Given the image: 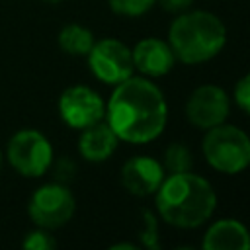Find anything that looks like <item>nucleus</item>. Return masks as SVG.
Wrapping results in <instances>:
<instances>
[{
  "instance_id": "f257e3e1",
  "label": "nucleus",
  "mask_w": 250,
  "mask_h": 250,
  "mask_svg": "<svg viewBox=\"0 0 250 250\" xmlns=\"http://www.w3.org/2000/svg\"><path fill=\"white\" fill-rule=\"evenodd\" d=\"M107 125L119 141L146 145L162 135L168 121V104L162 90L148 78L131 76L113 86L105 104Z\"/></svg>"
},
{
  "instance_id": "423d86ee",
  "label": "nucleus",
  "mask_w": 250,
  "mask_h": 250,
  "mask_svg": "<svg viewBox=\"0 0 250 250\" xmlns=\"http://www.w3.org/2000/svg\"><path fill=\"white\" fill-rule=\"evenodd\" d=\"M76 209L72 191L64 184H45L37 188L27 203V213L35 227L55 230L66 225Z\"/></svg>"
},
{
  "instance_id": "9d476101",
  "label": "nucleus",
  "mask_w": 250,
  "mask_h": 250,
  "mask_svg": "<svg viewBox=\"0 0 250 250\" xmlns=\"http://www.w3.org/2000/svg\"><path fill=\"white\" fill-rule=\"evenodd\" d=\"M119 178H121V186L129 193L137 197H146L156 193L162 180L166 178V172L160 160L146 154H139L129 158L121 166Z\"/></svg>"
},
{
  "instance_id": "0eeeda50",
  "label": "nucleus",
  "mask_w": 250,
  "mask_h": 250,
  "mask_svg": "<svg viewBox=\"0 0 250 250\" xmlns=\"http://www.w3.org/2000/svg\"><path fill=\"white\" fill-rule=\"evenodd\" d=\"M86 57H88V66L92 74L107 86H117L135 74L133 53L119 39L105 37V39L94 41Z\"/></svg>"
},
{
  "instance_id": "f8f14e48",
  "label": "nucleus",
  "mask_w": 250,
  "mask_h": 250,
  "mask_svg": "<svg viewBox=\"0 0 250 250\" xmlns=\"http://www.w3.org/2000/svg\"><path fill=\"white\" fill-rule=\"evenodd\" d=\"M205 250H250V230L238 219H219L211 223L203 234Z\"/></svg>"
},
{
  "instance_id": "aec40b11",
  "label": "nucleus",
  "mask_w": 250,
  "mask_h": 250,
  "mask_svg": "<svg viewBox=\"0 0 250 250\" xmlns=\"http://www.w3.org/2000/svg\"><path fill=\"white\" fill-rule=\"evenodd\" d=\"M156 4L164 10V12H170V14H180V12H186L193 0H156Z\"/></svg>"
},
{
  "instance_id": "9b49d317",
  "label": "nucleus",
  "mask_w": 250,
  "mask_h": 250,
  "mask_svg": "<svg viewBox=\"0 0 250 250\" xmlns=\"http://www.w3.org/2000/svg\"><path fill=\"white\" fill-rule=\"evenodd\" d=\"M131 53H133L135 70L148 78L166 76L176 64L172 47L168 45V41L158 37H145L137 41Z\"/></svg>"
},
{
  "instance_id": "a211bd4d",
  "label": "nucleus",
  "mask_w": 250,
  "mask_h": 250,
  "mask_svg": "<svg viewBox=\"0 0 250 250\" xmlns=\"http://www.w3.org/2000/svg\"><path fill=\"white\" fill-rule=\"evenodd\" d=\"M21 246L27 248V250H53L57 246V240L51 234V230L37 227L35 230L27 232V236L21 242Z\"/></svg>"
},
{
  "instance_id": "f03ea898",
  "label": "nucleus",
  "mask_w": 250,
  "mask_h": 250,
  "mask_svg": "<svg viewBox=\"0 0 250 250\" xmlns=\"http://www.w3.org/2000/svg\"><path fill=\"white\" fill-rule=\"evenodd\" d=\"M158 217L176 229H197L205 225L217 207V191L199 174H168L154 193Z\"/></svg>"
},
{
  "instance_id": "dca6fc26",
  "label": "nucleus",
  "mask_w": 250,
  "mask_h": 250,
  "mask_svg": "<svg viewBox=\"0 0 250 250\" xmlns=\"http://www.w3.org/2000/svg\"><path fill=\"white\" fill-rule=\"evenodd\" d=\"M143 225H141V230H139V238H141V244L150 248V250H158L160 248V236H158V221H156V215L148 209L143 211Z\"/></svg>"
},
{
  "instance_id": "6ab92c4d",
  "label": "nucleus",
  "mask_w": 250,
  "mask_h": 250,
  "mask_svg": "<svg viewBox=\"0 0 250 250\" xmlns=\"http://www.w3.org/2000/svg\"><path fill=\"white\" fill-rule=\"evenodd\" d=\"M234 104L246 113L250 115V72H246L244 76L238 78V82L234 84Z\"/></svg>"
},
{
  "instance_id": "412c9836",
  "label": "nucleus",
  "mask_w": 250,
  "mask_h": 250,
  "mask_svg": "<svg viewBox=\"0 0 250 250\" xmlns=\"http://www.w3.org/2000/svg\"><path fill=\"white\" fill-rule=\"evenodd\" d=\"M123 248H127V250H137L139 246H137V244H131V242H119V244H111V250H123Z\"/></svg>"
},
{
  "instance_id": "ddd939ff",
  "label": "nucleus",
  "mask_w": 250,
  "mask_h": 250,
  "mask_svg": "<svg viewBox=\"0 0 250 250\" xmlns=\"http://www.w3.org/2000/svg\"><path fill=\"white\" fill-rule=\"evenodd\" d=\"M119 137L105 119L82 129L78 139V152L88 162H105L117 150Z\"/></svg>"
},
{
  "instance_id": "f3484780",
  "label": "nucleus",
  "mask_w": 250,
  "mask_h": 250,
  "mask_svg": "<svg viewBox=\"0 0 250 250\" xmlns=\"http://www.w3.org/2000/svg\"><path fill=\"white\" fill-rule=\"evenodd\" d=\"M111 12L125 16V18H139L143 14H146L156 0H107Z\"/></svg>"
},
{
  "instance_id": "6e6552de",
  "label": "nucleus",
  "mask_w": 250,
  "mask_h": 250,
  "mask_svg": "<svg viewBox=\"0 0 250 250\" xmlns=\"http://www.w3.org/2000/svg\"><path fill=\"white\" fill-rule=\"evenodd\" d=\"M229 113H230V98L217 84L197 86L186 102V117L199 131H209L225 123Z\"/></svg>"
},
{
  "instance_id": "4be33fe9",
  "label": "nucleus",
  "mask_w": 250,
  "mask_h": 250,
  "mask_svg": "<svg viewBox=\"0 0 250 250\" xmlns=\"http://www.w3.org/2000/svg\"><path fill=\"white\" fill-rule=\"evenodd\" d=\"M43 2H49V4H59V2H62V0H43Z\"/></svg>"
},
{
  "instance_id": "2eb2a0df",
  "label": "nucleus",
  "mask_w": 250,
  "mask_h": 250,
  "mask_svg": "<svg viewBox=\"0 0 250 250\" xmlns=\"http://www.w3.org/2000/svg\"><path fill=\"white\" fill-rule=\"evenodd\" d=\"M162 166L166 174H180L189 172L193 168V156L191 150L182 143H172L166 146L162 156Z\"/></svg>"
},
{
  "instance_id": "39448f33",
  "label": "nucleus",
  "mask_w": 250,
  "mask_h": 250,
  "mask_svg": "<svg viewBox=\"0 0 250 250\" xmlns=\"http://www.w3.org/2000/svg\"><path fill=\"white\" fill-rule=\"evenodd\" d=\"M8 162L25 178L43 176L53 164V146L49 139L35 129H21L8 141Z\"/></svg>"
},
{
  "instance_id": "7ed1b4c3",
  "label": "nucleus",
  "mask_w": 250,
  "mask_h": 250,
  "mask_svg": "<svg viewBox=\"0 0 250 250\" xmlns=\"http://www.w3.org/2000/svg\"><path fill=\"white\" fill-rule=\"evenodd\" d=\"M166 41L176 61L184 64H203L225 49L227 27L223 20L209 10H186L170 23Z\"/></svg>"
},
{
  "instance_id": "20e7f679",
  "label": "nucleus",
  "mask_w": 250,
  "mask_h": 250,
  "mask_svg": "<svg viewBox=\"0 0 250 250\" xmlns=\"http://www.w3.org/2000/svg\"><path fill=\"white\" fill-rule=\"evenodd\" d=\"M201 150L207 164L227 176L240 174L250 166V137L229 123L205 131Z\"/></svg>"
},
{
  "instance_id": "4468645a",
  "label": "nucleus",
  "mask_w": 250,
  "mask_h": 250,
  "mask_svg": "<svg viewBox=\"0 0 250 250\" xmlns=\"http://www.w3.org/2000/svg\"><path fill=\"white\" fill-rule=\"evenodd\" d=\"M94 41V33L80 23H68L59 31V47L74 57H86Z\"/></svg>"
},
{
  "instance_id": "1a4fd4ad",
  "label": "nucleus",
  "mask_w": 250,
  "mask_h": 250,
  "mask_svg": "<svg viewBox=\"0 0 250 250\" xmlns=\"http://www.w3.org/2000/svg\"><path fill=\"white\" fill-rule=\"evenodd\" d=\"M59 113L68 127L82 131L105 117V102L90 86L76 84L61 94Z\"/></svg>"
},
{
  "instance_id": "5701e85b",
  "label": "nucleus",
  "mask_w": 250,
  "mask_h": 250,
  "mask_svg": "<svg viewBox=\"0 0 250 250\" xmlns=\"http://www.w3.org/2000/svg\"><path fill=\"white\" fill-rule=\"evenodd\" d=\"M0 170H2V152H0Z\"/></svg>"
}]
</instances>
